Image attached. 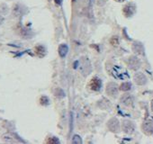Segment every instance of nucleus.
<instances>
[{
  "label": "nucleus",
  "instance_id": "nucleus-1",
  "mask_svg": "<svg viewBox=\"0 0 153 144\" xmlns=\"http://www.w3.org/2000/svg\"><path fill=\"white\" fill-rule=\"evenodd\" d=\"M123 130L124 131V132L131 134V133L134 132V131H135V125H134V123L132 122L128 121V120H125L123 122Z\"/></svg>",
  "mask_w": 153,
  "mask_h": 144
},
{
  "label": "nucleus",
  "instance_id": "nucleus-2",
  "mask_svg": "<svg viewBox=\"0 0 153 144\" xmlns=\"http://www.w3.org/2000/svg\"><path fill=\"white\" fill-rule=\"evenodd\" d=\"M101 86H102V83L98 78H93L89 83V88L94 91H99L101 88Z\"/></svg>",
  "mask_w": 153,
  "mask_h": 144
},
{
  "label": "nucleus",
  "instance_id": "nucleus-3",
  "mask_svg": "<svg viewBox=\"0 0 153 144\" xmlns=\"http://www.w3.org/2000/svg\"><path fill=\"white\" fill-rule=\"evenodd\" d=\"M108 128L114 131V132H117L119 131V129H120V125H119V122L117 119L115 118H113L111 119L109 122H108Z\"/></svg>",
  "mask_w": 153,
  "mask_h": 144
},
{
  "label": "nucleus",
  "instance_id": "nucleus-4",
  "mask_svg": "<svg viewBox=\"0 0 153 144\" xmlns=\"http://www.w3.org/2000/svg\"><path fill=\"white\" fill-rule=\"evenodd\" d=\"M128 64L130 66V68L131 69H138L140 66V61L139 60V59L137 57H131L129 59V61H128Z\"/></svg>",
  "mask_w": 153,
  "mask_h": 144
},
{
  "label": "nucleus",
  "instance_id": "nucleus-5",
  "mask_svg": "<svg viewBox=\"0 0 153 144\" xmlns=\"http://www.w3.org/2000/svg\"><path fill=\"white\" fill-rule=\"evenodd\" d=\"M106 92L110 96H116L118 93V86L115 83H109L106 88Z\"/></svg>",
  "mask_w": 153,
  "mask_h": 144
},
{
  "label": "nucleus",
  "instance_id": "nucleus-6",
  "mask_svg": "<svg viewBox=\"0 0 153 144\" xmlns=\"http://www.w3.org/2000/svg\"><path fill=\"white\" fill-rule=\"evenodd\" d=\"M135 13V6L132 4H128L123 7V14L125 15V16L130 17L133 14Z\"/></svg>",
  "mask_w": 153,
  "mask_h": 144
},
{
  "label": "nucleus",
  "instance_id": "nucleus-7",
  "mask_svg": "<svg viewBox=\"0 0 153 144\" xmlns=\"http://www.w3.org/2000/svg\"><path fill=\"white\" fill-rule=\"evenodd\" d=\"M134 80L138 85H144L147 82V79L145 77V75L141 72H139V73H136L134 76Z\"/></svg>",
  "mask_w": 153,
  "mask_h": 144
},
{
  "label": "nucleus",
  "instance_id": "nucleus-8",
  "mask_svg": "<svg viewBox=\"0 0 153 144\" xmlns=\"http://www.w3.org/2000/svg\"><path fill=\"white\" fill-rule=\"evenodd\" d=\"M142 129L144 131L145 133L147 134H152L153 133V122L151 121H146L143 125H142Z\"/></svg>",
  "mask_w": 153,
  "mask_h": 144
},
{
  "label": "nucleus",
  "instance_id": "nucleus-9",
  "mask_svg": "<svg viewBox=\"0 0 153 144\" xmlns=\"http://www.w3.org/2000/svg\"><path fill=\"white\" fill-rule=\"evenodd\" d=\"M121 102L123 105H131V104H132V97L130 95H124L121 98Z\"/></svg>",
  "mask_w": 153,
  "mask_h": 144
},
{
  "label": "nucleus",
  "instance_id": "nucleus-10",
  "mask_svg": "<svg viewBox=\"0 0 153 144\" xmlns=\"http://www.w3.org/2000/svg\"><path fill=\"white\" fill-rule=\"evenodd\" d=\"M132 49H133L134 52H136L138 54H143L144 53L143 46L140 43H134L133 46H132Z\"/></svg>",
  "mask_w": 153,
  "mask_h": 144
},
{
  "label": "nucleus",
  "instance_id": "nucleus-11",
  "mask_svg": "<svg viewBox=\"0 0 153 144\" xmlns=\"http://www.w3.org/2000/svg\"><path fill=\"white\" fill-rule=\"evenodd\" d=\"M59 55H60V57H62V58H63V57H65V56H66V54L68 53V46H67V45L62 44V45H60V46H59Z\"/></svg>",
  "mask_w": 153,
  "mask_h": 144
},
{
  "label": "nucleus",
  "instance_id": "nucleus-12",
  "mask_svg": "<svg viewBox=\"0 0 153 144\" xmlns=\"http://www.w3.org/2000/svg\"><path fill=\"white\" fill-rule=\"evenodd\" d=\"M131 83H129V82H125V83H123L122 86H121V90H123V91H128V90H130L131 89Z\"/></svg>",
  "mask_w": 153,
  "mask_h": 144
},
{
  "label": "nucleus",
  "instance_id": "nucleus-13",
  "mask_svg": "<svg viewBox=\"0 0 153 144\" xmlns=\"http://www.w3.org/2000/svg\"><path fill=\"white\" fill-rule=\"evenodd\" d=\"M79 136H74V139H73V142L74 143H81V140H79Z\"/></svg>",
  "mask_w": 153,
  "mask_h": 144
},
{
  "label": "nucleus",
  "instance_id": "nucleus-14",
  "mask_svg": "<svg viewBox=\"0 0 153 144\" xmlns=\"http://www.w3.org/2000/svg\"><path fill=\"white\" fill-rule=\"evenodd\" d=\"M55 2H56L57 4H60V3H61V0H55Z\"/></svg>",
  "mask_w": 153,
  "mask_h": 144
},
{
  "label": "nucleus",
  "instance_id": "nucleus-15",
  "mask_svg": "<svg viewBox=\"0 0 153 144\" xmlns=\"http://www.w3.org/2000/svg\"><path fill=\"white\" fill-rule=\"evenodd\" d=\"M151 109H152V111H153V100H152V102H151Z\"/></svg>",
  "mask_w": 153,
  "mask_h": 144
},
{
  "label": "nucleus",
  "instance_id": "nucleus-16",
  "mask_svg": "<svg viewBox=\"0 0 153 144\" xmlns=\"http://www.w3.org/2000/svg\"><path fill=\"white\" fill-rule=\"evenodd\" d=\"M116 1H119V2H123V1H125V0H116Z\"/></svg>",
  "mask_w": 153,
  "mask_h": 144
}]
</instances>
